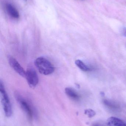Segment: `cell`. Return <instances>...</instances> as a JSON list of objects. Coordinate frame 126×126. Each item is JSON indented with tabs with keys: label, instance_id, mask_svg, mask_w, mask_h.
<instances>
[{
	"label": "cell",
	"instance_id": "11",
	"mask_svg": "<svg viewBox=\"0 0 126 126\" xmlns=\"http://www.w3.org/2000/svg\"><path fill=\"white\" fill-rule=\"evenodd\" d=\"M85 114L87 115L89 117L91 118L94 117L95 115V112L94 111L92 110H87L85 111Z\"/></svg>",
	"mask_w": 126,
	"mask_h": 126
},
{
	"label": "cell",
	"instance_id": "5",
	"mask_svg": "<svg viewBox=\"0 0 126 126\" xmlns=\"http://www.w3.org/2000/svg\"><path fill=\"white\" fill-rule=\"evenodd\" d=\"M8 61L11 67L20 76L25 77L26 71H25L18 62L12 56H9Z\"/></svg>",
	"mask_w": 126,
	"mask_h": 126
},
{
	"label": "cell",
	"instance_id": "4",
	"mask_svg": "<svg viewBox=\"0 0 126 126\" xmlns=\"http://www.w3.org/2000/svg\"><path fill=\"white\" fill-rule=\"evenodd\" d=\"M16 98L19 102L22 109L26 113L29 118L32 119L33 117V111L29 104L18 93L16 94Z\"/></svg>",
	"mask_w": 126,
	"mask_h": 126
},
{
	"label": "cell",
	"instance_id": "12",
	"mask_svg": "<svg viewBox=\"0 0 126 126\" xmlns=\"http://www.w3.org/2000/svg\"><path fill=\"white\" fill-rule=\"evenodd\" d=\"M122 33L124 37H126V27H124L122 30Z\"/></svg>",
	"mask_w": 126,
	"mask_h": 126
},
{
	"label": "cell",
	"instance_id": "6",
	"mask_svg": "<svg viewBox=\"0 0 126 126\" xmlns=\"http://www.w3.org/2000/svg\"><path fill=\"white\" fill-rule=\"evenodd\" d=\"M6 10L8 15L14 19H18L20 17L19 12L14 6L7 3L6 5Z\"/></svg>",
	"mask_w": 126,
	"mask_h": 126
},
{
	"label": "cell",
	"instance_id": "9",
	"mask_svg": "<svg viewBox=\"0 0 126 126\" xmlns=\"http://www.w3.org/2000/svg\"><path fill=\"white\" fill-rule=\"evenodd\" d=\"M104 104L110 109L113 110H118L120 109V106L117 103L110 100H104Z\"/></svg>",
	"mask_w": 126,
	"mask_h": 126
},
{
	"label": "cell",
	"instance_id": "10",
	"mask_svg": "<svg viewBox=\"0 0 126 126\" xmlns=\"http://www.w3.org/2000/svg\"><path fill=\"white\" fill-rule=\"evenodd\" d=\"M75 64L78 68L84 72H88L91 70L90 67L80 60H76L75 61Z\"/></svg>",
	"mask_w": 126,
	"mask_h": 126
},
{
	"label": "cell",
	"instance_id": "13",
	"mask_svg": "<svg viewBox=\"0 0 126 126\" xmlns=\"http://www.w3.org/2000/svg\"><path fill=\"white\" fill-rule=\"evenodd\" d=\"M92 126H102L101 124H92Z\"/></svg>",
	"mask_w": 126,
	"mask_h": 126
},
{
	"label": "cell",
	"instance_id": "3",
	"mask_svg": "<svg viewBox=\"0 0 126 126\" xmlns=\"http://www.w3.org/2000/svg\"><path fill=\"white\" fill-rule=\"evenodd\" d=\"M28 84L32 88L35 87L38 82V77L35 70L33 67H29L26 71V76Z\"/></svg>",
	"mask_w": 126,
	"mask_h": 126
},
{
	"label": "cell",
	"instance_id": "7",
	"mask_svg": "<svg viewBox=\"0 0 126 126\" xmlns=\"http://www.w3.org/2000/svg\"><path fill=\"white\" fill-rule=\"evenodd\" d=\"M107 124L109 126H126V123L115 117L109 118L107 121Z\"/></svg>",
	"mask_w": 126,
	"mask_h": 126
},
{
	"label": "cell",
	"instance_id": "1",
	"mask_svg": "<svg viewBox=\"0 0 126 126\" xmlns=\"http://www.w3.org/2000/svg\"><path fill=\"white\" fill-rule=\"evenodd\" d=\"M35 64L39 72L42 75H50L54 71L55 68L53 64L43 57L37 58L35 61Z\"/></svg>",
	"mask_w": 126,
	"mask_h": 126
},
{
	"label": "cell",
	"instance_id": "8",
	"mask_svg": "<svg viewBox=\"0 0 126 126\" xmlns=\"http://www.w3.org/2000/svg\"><path fill=\"white\" fill-rule=\"evenodd\" d=\"M65 93L69 97L75 100H77L80 98L77 93L71 87H66L65 89Z\"/></svg>",
	"mask_w": 126,
	"mask_h": 126
},
{
	"label": "cell",
	"instance_id": "2",
	"mask_svg": "<svg viewBox=\"0 0 126 126\" xmlns=\"http://www.w3.org/2000/svg\"><path fill=\"white\" fill-rule=\"evenodd\" d=\"M0 92L4 113L7 117H10L12 113V106L9 96L5 91L3 84L1 81L0 82Z\"/></svg>",
	"mask_w": 126,
	"mask_h": 126
}]
</instances>
